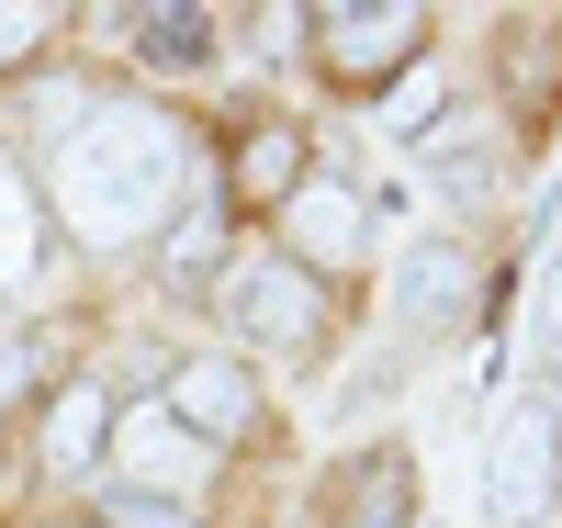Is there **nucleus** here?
I'll use <instances>...</instances> for the list:
<instances>
[{"label": "nucleus", "instance_id": "1", "mask_svg": "<svg viewBox=\"0 0 562 528\" xmlns=\"http://www.w3.org/2000/svg\"><path fill=\"white\" fill-rule=\"evenodd\" d=\"M180 180H192V135L158 102H90V124L57 147V214L79 225V248H135L169 225Z\"/></svg>", "mask_w": 562, "mask_h": 528}, {"label": "nucleus", "instance_id": "2", "mask_svg": "<svg viewBox=\"0 0 562 528\" xmlns=\"http://www.w3.org/2000/svg\"><path fill=\"white\" fill-rule=\"evenodd\" d=\"M562 506V405L551 394H518L484 439V517L495 528H540Z\"/></svg>", "mask_w": 562, "mask_h": 528}, {"label": "nucleus", "instance_id": "3", "mask_svg": "<svg viewBox=\"0 0 562 528\" xmlns=\"http://www.w3.org/2000/svg\"><path fill=\"white\" fill-rule=\"evenodd\" d=\"M304 34H315L326 79H349V90L428 68V12H405V0H326V12H304Z\"/></svg>", "mask_w": 562, "mask_h": 528}, {"label": "nucleus", "instance_id": "4", "mask_svg": "<svg viewBox=\"0 0 562 528\" xmlns=\"http://www.w3.org/2000/svg\"><path fill=\"white\" fill-rule=\"evenodd\" d=\"M214 304H225V338L237 349H315V326H326L315 270H293V259H237Z\"/></svg>", "mask_w": 562, "mask_h": 528}, {"label": "nucleus", "instance_id": "5", "mask_svg": "<svg viewBox=\"0 0 562 528\" xmlns=\"http://www.w3.org/2000/svg\"><path fill=\"white\" fill-rule=\"evenodd\" d=\"M158 405H169L180 427H192L203 450H237V439H259V382H248V360H225V349H203V360H180Z\"/></svg>", "mask_w": 562, "mask_h": 528}, {"label": "nucleus", "instance_id": "6", "mask_svg": "<svg viewBox=\"0 0 562 528\" xmlns=\"http://www.w3.org/2000/svg\"><path fill=\"white\" fill-rule=\"evenodd\" d=\"M113 461H124V484H135V495H180V506H192V495H203V472H214V450H203L169 405L113 416Z\"/></svg>", "mask_w": 562, "mask_h": 528}, {"label": "nucleus", "instance_id": "7", "mask_svg": "<svg viewBox=\"0 0 562 528\" xmlns=\"http://www.w3.org/2000/svg\"><path fill=\"white\" fill-rule=\"evenodd\" d=\"M281 236H293V248H281V259L326 281V270H349V259L371 248V203H360L349 180H304L293 203H281Z\"/></svg>", "mask_w": 562, "mask_h": 528}, {"label": "nucleus", "instance_id": "8", "mask_svg": "<svg viewBox=\"0 0 562 528\" xmlns=\"http://www.w3.org/2000/svg\"><path fill=\"white\" fill-rule=\"evenodd\" d=\"M473 304H484V270H473V248H450V236L405 248V270H394V315H405V326L450 338V326H473Z\"/></svg>", "mask_w": 562, "mask_h": 528}, {"label": "nucleus", "instance_id": "9", "mask_svg": "<svg viewBox=\"0 0 562 528\" xmlns=\"http://www.w3.org/2000/svg\"><path fill=\"white\" fill-rule=\"evenodd\" d=\"M304 180H315V158H304V124H248L214 191H225V203H293Z\"/></svg>", "mask_w": 562, "mask_h": 528}, {"label": "nucleus", "instance_id": "10", "mask_svg": "<svg viewBox=\"0 0 562 528\" xmlns=\"http://www.w3.org/2000/svg\"><path fill=\"white\" fill-rule=\"evenodd\" d=\"M416 158H428V180H450L461 203H484L495 169H506V135H495L484 113H439L428 135H416Z\"/></svg>", "mask_w": 562, "mask_h": 528}, {"label": "nucleus", "instance_id": "11", "mask_svg": "<svg viewBox=\"0 0 562 528\" xmlns=\"http://www.w3.org/2000/svg\"><path fill=\"white\" fill-rule=\"evenodd\" d=\"M338 528H416V461L405 450H360L338 472Z\"/></svg>", "mask_w": 562, "mask_h": 528}, {"label": "nucleus", "instance_id": "12", "mask_svg": "<svg viewBox=\"0 0 562 528\" xmlns=\"http://www.w3.org/2000/svg\"><path fill=\"white\" fill-rule=\"evenodd\" d=\"M102 450H113V394H102V382H68V394L45 405V472H57V484H79Z\"/></svg>", "mask_w": 562, "mask_h": 528}, {"label": "nucleus", "instance_id": "13", "mask_svg": "<svg viewBox=\"0 0 562 528\" xmlns=\"http://www.w3.org/2000/svg\"><path fill=\"white\" fill-rule=\"evenodd\" d=\"M214 259H225V191L203 180L192 203H180V225L158 236V270L180 281V293H192V281H214Z\"/></svg>", "mask_w": 562, "mask_h": 528}, {"label": "nucleus", "instance_id": "14", "mask_svg": "<svg viewBox=\"0 0 562 528\" xmlns=\"http://www.w3.org/2000/svg\"><path fill=\"white\" fill-rule=\"evenodd\" d=\"M124 45L158 57V68H203L225 45V12H124Z\"/></svg>", "mask_w": 562, "mask_h": 528}, {"label": "nucleus", "instance_id": "15", "mask_svg": "<svg viewBox=\"0 0 562 528\" xmlns=\"http://www.w3.org/2000/svg\"><path fill=\"white\" fill-rule=\"evenodd\" d=\"M34 259H45L34 191H23V169H12V158H0V293H23V281H34Z\"/></svg>", "mask_w": 562, "mask_h": 528}, {"label": "nucleus", "instance_id": "16", "mask_svg": "<svg viewBox=\"0 0 562 528\" xmlns=\"http://www.w3.org/2000/svg\"><path fill=\"white\" fill-rule=\"evenodd\" d=\"M90 517H102V528H214L203 506H180V495H135V484L90 495Z\"/></svg>", "mask_w": 562, "mask_h": 528}, {"label": "nucleus", "instance_id": "17", "mask_svg": "<svg viewBox=\"0 0 562 528\" xmlns=\"http://www.w3.org/2000/svg\"><path fill=\"white\" fill-rule=\"evenodd\" d=\"M439 113H450V102H439V68H405V79L383 90V135H394V147H416Z\"/></svg>", "mask_w": 562, "mask_h": 528}, {"label": "nucleus", "instance_id": "18", "mask_svg": "<svg viewBox=\"0 0 562 528\" xmlns=\"http://www.w3.org/2000/svg\"><path fill=\"white\" fill-rule=\"evenodd\" d=\"M79 124H90V90H79V79H45L34 102H23V135H45V147H68Z\"/></svg>", "mask_w": 562, "mask_h": 528}, {"label": "nucleus", "instance_id": "19", "mask_svg": "<svg viewBox=\"0 0 562 528\" xmlns=\"http://www.w3.org/2000/svg\"><path fill=\"white\" fill-rule=\"evenodd\" d=\"M529 360H540V382L562 394V259L540 270V315H529Z\"/></svg>", "mask_w": 562, "mask_h": 528}, {"label": "nucleus", "instance_id": "20", "mask_svg": "<svg viewBox=\"0 0 562 528\" xmlns=\"http://www.w3.org/2000/svg\"><path fill=\"white\" fill-rule=\"evenodd\" d=\"M34 45H45V0H0V79H12Z\"/></svg>", "mask_w": 562, "mask_h": 528}, {"label": "nucleus", "instance_id": "21", "mask_svg": "<svg viewBox=\"0 0 562 528\" xmlns=\"http://www.w3.org/2000/svg\"><path fill=\"white\" fill-rule=\"evenodd\" d=\"M23 382H34V349H23V338H0V416H12Z\"/></svg>", "mask_w": 562, "mask_h": 528}]
</instances>
